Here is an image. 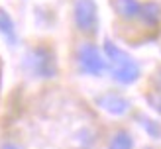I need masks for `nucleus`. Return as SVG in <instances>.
I'll list each match as a JSON object with an SVG mask.
<instances>
[{
  "instance_id": "1",
  "label": "nucleus",
  "mask_w": 161,
  "mask_h": 149,
  "mask_svg": "<svg viewBox=\"0 0 161 149\" xmlns=\"http://www.w3.org/2000/svg\"><path fill=\"white\" fill-rule=\"evenodd\" d=\"M71 63L80 77L100 78L108 75V61L102 51V45L94 39L73 37L71 43Z\"/></svg>"
},
{
  "instance_id": "2",
  "label": "nucleus",
  "mask_w": 161,
  "mask_h": 149,
  "mask_svg": "<svg viewBox=\"0 0 161 149\" xmlns=\"http://www.w3.org/2000/svg\"><path fill=\"white\" fill-rule=\"evenodd\" d=\"M102 51L108 61V75L120 86H130L142 78V67L126 49H122L112 39H104Z\"/></svg>"
},
{
  "instance_id": "3",
  "label": "nucleus",
  "mask_w": 161,
  "mask_h": 149,
  "mask_svg": "<svg viewBox=\"0 0 161 149\" xmlns=\"http://www.w3.org/2000/svg\"><path fill=\"white\" fill-rule=\"evenodd\" d=\"M24 67L26 71L42 81H51L59 75V63H57V51L53 49L49 41H37L28 47L24 55Z\"/></svg>"
},
{
  "instance_id": "4",
  "label": "nucleus",
  "mask_w": 161,
  "mask_h": 149,
  "mask_svg": "<svg viewBox=\"0 0 161 149\" xmlns=\"http://www.w3.org/2000/svg\"><path fill=\"white\" fill-rule=\"evenodd\" d=\"M71 31H73V37L98 41L100 14L96 0H73V4H71Z\"/></svg>"
},
{
  "instance_id": "5",
  "label": "nucleus",
  "mask_w": 161,
  "mask_h": 149,
  "mask_svg": "<svg viewBox=\"0 0 161 149\" xmlns=\"http://www.w3.org/2000/svg\"><path fill=\"white\" fill-rule=\"evenodd\" d=\"M161 34V2L159 0H142L140 16L126 39L147 41Z\"/></svg>"
},
{
  "instance_id": "6",
  "label": "nucleus",
  "mask_w": 161,
  "mask_h": 149,
  "mask_svg": "<svg viewBox=\"0 0 161 149\" xmlns=\"http://www.w3.org/2000/svg\"><path fill=\"white\" fill-rule=\"evenodd\" d=\"M96 106L114 118H126L134 110V104L120 90H104L94 98Z\"/></svg>"
},
{
  "instance_id": "7",
  "label": "nucleus",
  "mask_w": 161,
  "mask_h": 149,
  "mask_svg": "<svg viewBox=\"0 0 161 149\" xmlns=\"http://www.w3.org/2000/svg\"><path fill=\"white\" fill-rule=\"evenodd\" d=\"M110 8L114 12V18L120 24V28L130 34L138 16H140L142 0H110Z\"/></svg>"
},
{
  "instance_id": "8",
  "label": "nucleus",
  "mask_w": 161,
  "mask_h": 149,
  "mask_svg": "<svg viewBox=\"0 0 161 149\" xmlns=\"http://www.w3.org/2000/svg\"><path fill=\"white\" fill-rule=\"evenodd\" d=\"M104 145L106 149H136V139L130 128H126L124 124H114L104 136Z\"/></svg>"
},
{
  "instance_id": "9",
  "label": "nucleus",
  "mask_w": 161,
  "mask_h": 149,
  "mask_svg": "<svg viewBox=\"0 0 161 149\" xmlns=\"http://www.w3.org/2000/svg\"><path fill=\"white\" fill-rule=\"evenodd\" d=\"M0 34H2L12 45H16V39H18L16 37V26H14L12 16L8 14L4 8H0Z\"/></svg>"
},
{
  "instance_id": "10",
  "label": "nucleus",
  "mask_w": 161,
  "mask_h": 149,
  "mask_svg": "<svg viewBox=\"0 0 161 149\" xmlns=\"http://www.w3.org/2000/svg\"><path fill=\"white\" fill-rule=\"evenodd\" d=\"M143 90H155V92H161V65L147 77L146 88H143Z\"/></svg>"
},
{
  "instance_id": "11",
  "label": "nucleus",
  "mask_w": 161,
  "mask_h": 149,
  "mask_svg": "<svg viewBox=\"0 0 161 149\" xmlns=\"http://www.w3.org/2000/svg\"><path fill=\"white\" fill-rule=\"evenodd\" d=\"M143 96H146L147 104L153 108L157 114H161V92H155V90H143Z\"/></svg>"
},
{
  "instance_id": "12",
  "label": "nucleus",
  "mask_w": 161,
  "mask_h": 149,
  "mask_svg": "<svg viewBox=\"0 0 161 149\" xmlns=\"http://www.w3.org/2000/svg\"><path fill=\"white\" fill-rule=\"evenodd\" d=\"M0 149H26V147H24V143H22L18 137L6 136V137L0 139Z\"/></svg>"
},
{
  "instance_id": "13",
  "label": "nucleus",
  "mask_w": 161,
  "mask_h": 149,
  "mask_svg": "<svg viewBox=\"0 0 161 149\" xmlns=\"http://www.w3.org/2000/svg\"><path fill=\"white\" fill-rule=\"evenodd\" d=\"M143 149H157V147H151V145H149V147H143Z\"/></svg>"
}]
</instances>
